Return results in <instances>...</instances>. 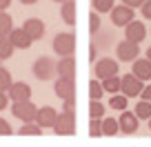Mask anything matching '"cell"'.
I'll return each mask as SVG.
<instances>
[{
    "instance_id": "cell-15",
    "label": "cell",
    "mask_w": 151,
    "mask_h": 147,
    "mask_svg": "<svg viewBox=\"0 0 151 147\" xmlns=\"http://www.w3.org/2000/svg\"><path fill=\"white\" fill-rule=\"evenodd\" d=\"M7 38L11 40V45H14V49H29L31 47V38H29L27 33L22 31V27H18V29H11V33L7 36Z\"/></svg>"
},
{
    "instance_id": "cell-28",
    "label": "cell",
    "mask_w": 151,
    "mask_h": 147,
    "mask_svg": "<svg viewBox=\"0 0 151 147\" xmlns=\"http://www.w3.org/2000/svg\"><path fill=\"white\" fill-rule=\"evenodd\" d=\"M96 14H107V11L113 9V0H91Z\"/></svg>"
},
{
    "instance_id": "cell-18",
    "label": "cell",
    "mask_w": 151,
    "mask_h": 147,
    "mask_svg": "<svg viewBox=\"0 0 151 147\" xmlns=\"http://www.w3.org/2000/svg\"><path fill=\"white\" fill-rule=\"evenodd\" d=\"M60 16H62V20H65L67 25H76V2H73V0H67V2H62Z\"/></svg>"
},
{
    "instance_id": "cell-42",
    "label": "cell",
    "mask_w": 151,
    "mask_h": 147,
    "mask_svg": "<svg viewBox=\"0 0 151 147\" xmlns=\"http://www.w3.org/2000/svg\"><path fill=\"white\" fill-rule=\"evenodd\" d=\"M149 129H151V118H149Z\"/></svg>"
},
{
    "instance_id": "cell-22",
    "label": "cell",
    "mask_w": 151,
    "mask_h": 147,
    "mask_svg": "<svg viewBox=\"0 0 151 147\" xmlns=\"http://www.w3.org/2000/svg\"><path fill=\"white\" fill-rule=\"evenodd\" d=\"M118 132H120L118 120H113V118H102V136H116Z\"/></svg>"
},
{
    "instance_id": "cell-1",
    "label": "cell",
    "mask_w": 151,
    "mask_h": 147,
    "mask_svg": "<svg viewBox=\"0 0 151 147\" xmlns=\"http://www.w3.org/2000/svg\"><path fill=\"white\" fill-rule=\"evenodd\" d=\"M31 71H33V76H36L38 80L47 83V80H51V78L56 76V60L49 58V56H40V58H36Z\"/></svg>"
},
{
    "instance_id": "cell-36",
    "label": "cell",
    "mask_w": 151,
    "mask_h": 147,
    "mask_svg": "<svg viewBox=\"0 0 151 147\" xmlns=\"http://www.w3.org/2000/svg\"><path fill=\"white\" fill-rule=\"evenodd\" d=\"M7 105H9V96H7V91H0V112L7 109Z\"/></svg>"
},
{
    "instance_id": "cell-21",
    "label": "cell",
    "mask_w": 151,
    "mask_h": 147,
    "mask_svg": "<svg viewBox=\"0 0 151 147\" xmlns=\"http://www.w3.org/2000/svg\"><path fill=\"white\" fill-rule=\"evenodd\" d=\"M133 116H136L138 120H149L151 118V103H145V100H140V103L136 105V109H133Z\"/></svg>"
},
{
    "instance_id": "cell-40",
    "label": "cell",
    "mask_w": 151,
    "mask_h": 147,
    "mask_svg": "<svg viewBox=\"0 0 151 147\" xmlns=\"http://www.w3.org/2000/svg\"><path fill=\"white\" fill-rule=\"evenodd\" d=\"M147 60H149V62H151V47H149V49H147Z\"/></svg>"
},
{
    "instance_id": "cell-27",
    "label": "cell",
    "mask_w": 151,
    "mask_h": 147,
    "mask_svg": "<svg viewBox=\"0 0 151 147\" xmlns=\"http://www.w3.org/2000/svg\"><path fill=\"white\" fill-rule=\"evenodd\" d=\"M11 83H14L11 71L7 69V67H0V91H7L11 87Z\"/></svg>"
},
{
    "instance_id": "cell-34",
    "label": "cell",
    "mask_w": 151,
    "mask_h": 147,
    "mask_svg": "<svg viewBox=\"0 0 151 147\" xmlns=\"http://www.w3.org/2000/svg\"><path fill=\"white\" fill-rule=\"evenodd\" d=\"M140 98L145 100V103H151V85H145L140 91Z\"/></svg>"
},
{
    "instance_id": "cell-32",
    "label": "cell",
    "mask_w": 151,
    "mask_h": 147,
    "mask_svg": "<svg viewBox=\"0 0 151 147\" xmlns=\"http://www.w3.org/2000/svg\"><path fill=\"white\" fill-rule=\"evenodd\" d=\"M14 134V129H11V125L7 123L5 118H0V136H11Z\"/></svg>"
},
{
    "instance_id": "cell-2",
    "label": "cell",
    "mask_w": 151,
    "mask_h": 147,
    "mask_svg": "<svg viewBox=\"0 0 151 147\" xmlns=\"http://www.w3.org/2000/svg\"><path fill=\"white\" fill-rule=\"evenodd\" d=\"M53 51L58 54L60 58H67L76 51V36L69 31L65 33H56L53 36Z\"/></svg>"
},
{
    "instance_id": "cell-10",
    "label": "cell",
    "mask_w": 151,
    "mask_h": 147,
    "mask_svg": "<svg viewBox=\"0 0 151 147\" xmlns=\"http://www.w3.org/2000/svg\"><path fill=\"white\" fill-rule=\"evenodd\" d=\"M11 103H24V100H31V87L27 83H11V87L7 89Z\"/></svg>"
},
{
    "instance_id": "cell-41",
    "label": "cell",
    "mask_w": 151,
    "mask_h": 147,
    "mask_svg": "<svg viewBox=\"0 0 151 147\" xmlns=\"http://www.w3.org/2000/svg\"><path fill=\"white\" fill-rule=\"evenodd\" d=\"M53 2H58V5H62V2H67V0H53Z\"/></svg>"
},
{
    "instance_id": "cell-16",
    "label": "cell",
    "mask_w": 151,
    "mask_h": 147,
    "mask_svg": "<svg viewBox=\"0 0 151 147\" xmlns=\"http://www.w3.org/2000/svg\"><path fill=\"white\" fill-rule=\"evenodd\" d=\"M133 76L138 80H151V62L147 58H136L133 60Z\"/></svg>"
},
{
    "instance_id": "cell-7",
    "label": "cell",
    "mask_w": 151,
    "mask_h": 147,
    "mask_svg": "<svg viewBox=\"0 0 151 147\" xmlns=\"http://www.w3.org/2000/svg\"><path fill=\"white\" fill-rule=\"evenodd\" d=\"M116 56L122 62H131V60H136V58L140 56V45L129 43V40H120L118 47H116Z\"/></svg>"
},
{
    "instance_id": "cell-8",
    "label": "cell",
    "mask_w": 151,
    "mask_h": 147,
    "mask_svg": "<svg viewBox=\"0 0 151 147\" xmlns=\"http://www.w3.org/2000/svg\"><path fill=\"white\" fill-rule=\"evenodd\" d=\"M109 14H111V22H113V27H127L131 20H136V18H133V9H131V7H124V5L113 7Z\"/></svg>"
},
{
    "instance_id": "cell-29",
    "label": "cell",
    "mask_w": 151,
    "mask_h": 147,
    "mask_svg": "<svg viewBox=\"0 0 151 147\" xmlns=\"http://www.w3.org/2000/svg\"><path fill=\"white\" fill-rule=\"evenodd\" d=\"M102 96H104V89H102V85H100V83L93 78V80L89 83V98H91V100H100Z\"/></svg>"
},
{
    "instance_id": "cell-14",
    "label": "cell",
    "mask_w": 151,
    "mask_h": 147,
    "mask_svg": "<svg viewBox=\"0 0 151 147\" xmlns=\"http://www.w3.org/2000/svg\"><path fill=\"white\" fill-rule=\"evenodd\" d=\"M56 76L58 78H73L76 76V60L71 56L60 58L56 62Z\"/></svg>"
},
{
    "instance_id": "cell-12",
    "label": "cell",
    "mask_w": 151,
    "mask_h": 147,
    "mask_svg": "<svg viewBox=\"0 0 151 147\" xmlns=\"http://www.w3.org/2000/svg\"><path fill=\"white\" fill-rule=\"evenodd\" d=\"M56 118H58V112L51 107V105H45V107L38 109L36 125H38L40 129H42V127H53V125H56Z\"/></svg>"
},
{
    "instance_id": "cell-20",
    "label": "cell",
    "mask_w": 151,
    "mask_h": 147,
    "mask_svg": "<svg viewBox=\"0 0 151 147\" xmlns=\"http://www.w3.org/2000/svg\"><path fill=\"white\" fill-rule=\"evenodd\" d=\"M11 29H14V20H11V16L7 14V11H0V38L9 36Z\"/></svg>"
},
{
    "instance_id": "cell-17",
    "label": "cell",
    "mask_w": 151,
    "mask_h": 147,
    "mask_svg": "<svg viewBox=\"0 0 151 147\" xmlns=\"http://www.w3.org/2000/svg\"><path fill=\"white\" fill-rule=\"evenodd\" d=\"M118 127H120V132H124V134H136V132H138V118L131 114V112H127V109H124L122 114H120Z\"/></svg>"
},
{
    "instance_id": "cell-30",
    "label": "cell",
    "mask_w": 151,
    "mask_h": 147,
    "mask_svg": "<svg viewBox=\"0 0 151 147\" xmlns=\"http://www.w3.org/2000/svg\"><path fill=\"white\" fill-rule=\"evenodd\" d=\"M89 136L91 138H100L102 136V120H98V118L89 120Z\"/></svg>"
},
{
    "instance_id": "cell-19",
    "label": "cell",
    "mask_w": 151,
    "mask_h": 147,
    "mask_svg": "<svg viewBox=\"0 0 151 147\" xmlns=\"http://www.w3.org/2000/svg\"><path fill=\"white\" fill-rule=\"evenodd\" d=\"M102 89L107 91V94H111V96H116V94H120V76H111V78H104L102 83Z\"/></svg>"
},
{
    "instance_id": "cell-39",
    "label": "cell",
    "mask_w": 151,
    "mask_h": 147,
    "mask_svg": "<svg viewBox=\"0 0 151 147\" xmlns=\"http://www.w3.org/2000/svg\"><path fill=\"white\" fill-rule=\"evenodd\" d=\"M22 5H33V2H38V0H20Z\"/></svg>"
},
{
    "instance_id": "cell-37",
    "label": "cell",
    "mask_w": 151,
    "mask_h": 147,
    "mask_svg": "<svg viewBox=\"0 0 151 147\" xmlns=\"http://www.w3.org/2000/svg\"><path fill=\"white\" fill-rule=\"evenodd\" d=\"M73 105H76V98H67L65 100V109H62V112H73Z\"/></svg>"
},
{
    "instance_id": "cell-35",
    "label": "cell",
    "mask_w": 151,
    "mask_h": 147,
    "mask_svg": "<svg viewBox=\"0 0 151 147\" xmlns=\"http://www.w3.org/2000/svg\"><path fill=\"white\" fill-rule=\"evenodd\" d=\"M147 0H122V5L124 7H131V9H136V7H142Z\"/></svg>"
},
{
    "instance_id": "cell-23",
    "label": "cell",
    "mask_w": 151,
    "mask_h": 147,
    "mask_svg": "<svg viewBox=\"0 0 151 147\" xmlns=\"http://www.w3.org/2000/svg\"><path fill=\"white\" fill-rule=\"evenodd\" d=\"M14 51H16V49H14V45H11V40L7 38V36H5V38H0V60L11 58V56H14Z\"/></svg>"
},
{
    "instance_id": "cell-11",
    "label": "cell",
    "mask_w": 151,
    "mask_h": 147,
    "mask_svg": "<svg viewBox=\"0 0 151 147\" xmlns=\"http://www.w3.org/2000/svg\"><path fill=\"white\" fill-rule=\"evenodd\" d=\"M53 91H56L58 98L67 100V98H76V83L73 78H58L56 83H53Z\"/></svg>"
},
{
    "instance_id": "cell-13",
    "label": "cell",
    "mask_w": 151,
    "mask_h": 147,
    "mask_svg": "<svg viewBox=\"0 0 151 147\" xmlns=\"http://www.w3.org/2000/svg\"><path fill=\"white\" fill-rule=\"evenodd\" d=\"M22 31L31 38V43H33V40H40L45 36V22L40 18H29V20H24Z\"/></svg>"
},
{
    "instance_id": "cell-9",
    "label": "cell",
    "mask_w": 151,
    "mask_h": 147,
    "mask_svg": "<svg viewBox=\"0 0 151 147\" xmlns=\"http://www.w3.org/2000/svg\"><path fill=\"white\" fill-rule=\"evenodd\" d=\"M145 36H147V27H145V22L131 20V22L124 27V40H129V43L140 45L142 40H145Z\"/></svg>"
},
{
    "instance_id": "cell-33",
    "label": "cell",
    "mask_w": 151,
    "mask_h": 147,
    "mask_svg": "<svg viewBox=\"0 0 151 147\" xmlns=\"http://www.w3.org/2000/svg\"><path fill=\"white\" fill-rule=\"evenodd\" d=\"M140 9H142V18H145V20H151V0H147Z\"/></svg>"
},
{
    "instance_id": "cell-6",
    "label": "cell",
    "mask_w": 151,
    "mask_h": 147,
    "mask_svg": "<svg viewBox=\"0 0 151 147\" xmlns=\"http://www.w3.org/2000/svg\"><path fill=\"white\" fill-rule=\"evenodd\" d=\"M93 74H96V78H100V80L118 76V60H113V58H100V60L93 65Z\"/></svg>"
},
{
    "instance_id": "cell-3",
    "label": "cell",
    "mask_w": 151,
    "mask_h": 147,
    "mask_svg": "<svg viewBox=\"0 0 151 147\" xmlns=\"http://www.w3.org/2000/svg\"><path fill=\"white\" fill-rule=\"evenodd\" d=\"M56 136H73L76 134V114L73 112H60L53 125Z\"/></svg>"
},
{
    "instance_id": "cell-4",
    "label": "cell",
    "mask_w": 151,
    "mask_h": 147,
    "mask_svg": "<svg viewBox=\"0 0 151 147\" xmlns=\"http://www.w3.org/2000/svg\"><path fill=\"white\" fill-rule=\"evenodd\" d=\"M11 114H14L18 120H22V123H36L38 107L31 103V100H24V103H14V105H11Z\"/></svg>"
},
{
    "instance_id": "cell-25",
    "label": "cell",
    "mask_w": 151,
    "mask_h": 147,
    "mask_svg": "<svg viewBox=\"0 0 151 147\" xmlns=\"http://www.w3.org/2000/svg\"><path fill=\"white\" fill-rule=\"evenodd\" d=\"M89 116L91 118H98V120L104 118V105L100 100H91L89 103Z\"/></svg>"
},
{
    "instance_id": "cell-24",
    "label": "cell",
    "mask_w": 151,
    "mask_h": 147,
    "mask_svg": "<svg viewBox=\"0 0 151 147\" xmlns=\"http://www.w3.org/2000/svg\"><path fill=\"white\" fill-rule=\"evenodd\" d=\"M16 134H20V136H40L42 129L38 127L36 123H22V127H20Z\"/></svg>"
},
{
    "instance_id": "cell-5",
    "label": "cell",
    "mask_w": 151,
    "mask_h": 147,
    "mask_svg": "<svg viewBox=\"0 0 151 147\" xmlns=\"http://www.w3.org/2000/svg\"><path fill=\"white\" fill-rule=\"evenodd\" d=\"M142 87H145V83L138 80L133 74H127V76L120 78V94H122L124 98H133V96H140Z\"/></svg>"
},
{
    "instance_id": "cell-26",
    "label": "cell",
    "mask_w": 151,
    "mask_h": 147,
    "mask_svg": "<svg viewBox=\"0 0 151 147\" xmlns=\"http://www.w3.org/2000/svg\"><path fill=\"white\" fill-rule=\"evenodd\" d=\"M127 100L129 98H124L122 94H116V96H111V100H109V107L116 109V112H124V109H127Z\"/></svg>"
},
{
    "instance_id": "cell-38",
    "label": "cell",
    "mask_w": 151,
    "mask_h": 147,
    "mask_svg": "<svg viewBox=\"0 0 151 147\" xmlns=\"http://www.w3.org/2000/svg\"><path fill=\"white\" fill-rule=\"evenodd\" d=\"M9 5H11V0H0V11H7Z\"/></svg>"
},
{
    "instance_id": "cell-31",
    "label": "cell",
    "mask_w": 151,
    "mask_h": 147,
    "mask_svg": "<svg viewBox=\"0 0 151 147\" xmlns=\"http://www.w3.org/2000/svg\"><path fill=\"white\" fill-rule=\"evenodd\" d=\"M98 29H100V16L96 11H91L89 14V33L93 36V33H98Z\"/></svg>"
}]
</instances>
